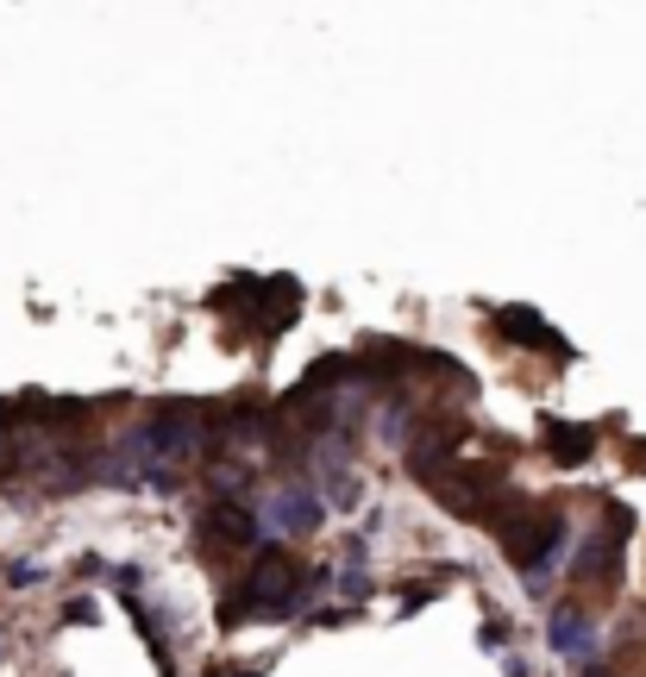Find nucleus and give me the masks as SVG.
Returning <instances> with one entry per match:
<instances>
[{"label":"nucleus","mask_w":646,"mask_h":677,"mask_svg":"<svg viewBox=\"0 0 646 677\" xmlns=\"http://www.w3.org/2000/svg\"><path fill=\"white\" fill-rule=\"evenodd\" d=\"M326 515L321 489H308V483H283L264 508H258V521H264V533L271 540H296V533H314Z\"/></svg>","instance_id":"nucleus-1"},{"label":"nucleus","mask_w":646,"mask_h":677,"mask_svg":"<svg viewBox=\"0 0 646 677\" xmlns=\"http://www.w3.org/2000/svg\"><path fill=\"white\" fill-rule=\"evenodd\" d=\"M547 640H552L559 658H590V652H597V621H590L584 608H552Z\"/></svg>","instance_id":"nucleus-2"},{"label":"nucleus","mask_w":646,"mask_h":677,"mask_svg":"<svg viewBox=\"0 0 646 677\" xmlns=\"http://www.w3.org/2000/svg\"><path fill=\"white\" fill-rule=\"evenodd\" d=\"M497 333H502V339H515V346L559 351V358H565V339H559V333H552V326L540 321L534 307H502V314H497Z\"/></svg>","instance_id":"nucleus-3"},{"label":"nucleus","mask_w":646,"mask_h":677,"mask_svg":"<svg viewBox=\"0 0 646 677\" xmlns=\"http://www.w3.org/2000/svg\"><path fill=\"white\" fill-rule=\"evenodd\" d=\"M547 451L559 458V464H584V458L597 451V433H590V426H572V421H552L547 426Z\"/></svg>","instance_id":"nucleus-4"},{"label":"nucleus","mask_w":646,"mask_h":677,"mask_svg":"<svg viewBox=\"0 0 646 677\" xmlns=\"http://www.w3.org/2000/svg\"><path fill=\"white\" fill-rule=\"evenodd\" d=\"M333 583H339V596H346V602H364V596H371V577H364V552H358V546H351L346 571L333 577Z\"/></svg>","instance_id":"nucleus-5"},{"label":"nucleus","mask_w":646,"mask_h":677,"mask_svg":"<svg viewBox=\"0 0 646 677\" xmlns=\"http://www.w3.org/2000/svg\"><path fill=\"white\" fill-rule=\"evenodd\" d=\"M7 583L13 590H32V583H45V565L38 558H20V565H7Z\"/></svg>","instance_id":"nucleus-6"},{"label":"nucleus","mask_w":646,"mask_h":677,"mask_svg":"<svg viewBox=\"0 0 646 677\" xmlns=\"http://www.w3.org/2000/svg\"><path fill=\"white\" fill-rule=\"evenodd\" d=\"M627 464H646V439H634V446H627Z\"/></svg>","instance_id":"nucleus-7"},{"label":"nucleus","mask_w":646,"mask_h":677,"mask_svg":"<svg viewBox=\"0 0 646 677\" xmlns=\"http://www.w3.org/2000/svg\"><path fill=\"white\" fill-rule=\"evenodd\" d=\"M232 677H264V665H226Z\"/></svg>","instance_id":"nucleus-8"},{"label":"nucleus","mask_w":646,"mask_h":677,"mask_svg":"<svg viewBox=\"0 0 646 677\" xmlns=\"http://www.w3.org/2000/svg\"><path fill=\"white\" fill-rule=\"evenodd\" d=\"M584 677H615V672H609V665H584Z\"/></svg>","instance_id":"nucleus-9"}]
</instances>
